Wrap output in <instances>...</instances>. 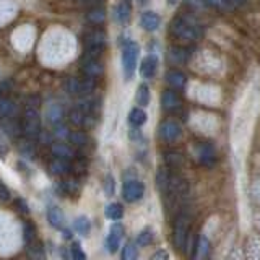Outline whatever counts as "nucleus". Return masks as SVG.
Listing matches in <instances>:
<instances>
[{"instance_id": "7", "label": "nucleus", "mask_w": 260, "mask_h": 260, "mask_svg": "<svg viewBox=\"0 0 260 260\" xmlns=\"http://www.w3.org/2000/svg\"><path fill=\"white\" fill-rule=\"evenodd\" d=\"M181 134H182V127L179 125V122H176L174 119L162 120L158 127V135L161 140L166 143H174L176 140H179Z\"/></svg>"}, {"instance_id": "25", "label": "nucleus", "mask_w": 260, "mask_h": 260, "mask_svg": "<svg viewBox=\"0 0 260 260\" xmlns=\"http://www.w3.org/2000/svg\"><path fill=\"white\" fill-rule=\"evenodd\" d=\"M69 142L73 146H85L89 142V138H88V135H86V132L83 128H78V130H72V132H70Z\"/></svg>"}, {"instance_id": "8", "label": "nucleus", "mask_w": 260, "mask_h": 260, "mask_svg": "<svg viewBox=\"0 0 260 260\" xmlns=\"http://www.w3.org/2000/svg\"><path fill=\"white\" fill-rule=\"evenodd\" d=\"M143 193H145V187L138 179H128V181L124 182V187H122V195L130 203L138 202L143 197Z\"/></svg>"}, {"instance_id": "28", "label": "nucleus", "mask_w": 260, "mask_h": 260, "mask_svg": "<svg viewBox=\"0 0 260 260\" xmlns=\"http://www.w3.org/2000/svg\"><path fill=\"white\" fill-rule=\"evenodd\" d=\"M51 137L54 138L55 142H65V140H69L70 130L65 127V125H62V122H60V124L54 125L52 132H51Z\"/></svg>"}, {"instance_id": "18", "label": "nucleus", "mask_w": 260, "mask_h": 260, "mask_svg": "<svg viewBox=\"0 0 260 260\" xmlns=\"http://www.w3.org/2000/svg\"><path fill=\"white\" fill-rule=\"evenodd\" d=\"M158 69V59L154 55H146L140 65V75L143 78H153Z\"/></svg>"}, {"instance_id": "27", "label": "nucleus", "mask_w": 260, "mask_h": 260, "mask_svg": "<svg viewBox=\"0 0 260 260\" xmlns=\"http://www.w3.org/2000/svg\"><path fill=\"white\" fill-rule=\"evenodd\" d=\"M15 112V103L7 98H0V119L12 117Z\"/></svg>"}, {"instance_id": "26", "label": "nucleus", "mask_w": 260, "mask_h": 260, "mask_svg": "<svg viewBox=\"0 0 260 260\" xmlns=\"http://www.w3.org/2000/svg\"><path fill=\"white\" fill-rule=\"evenodd\" d=\"M106 218L112 219V221H119V219L124 216V208H122L120 203H109L104 210Z\"/></svg>"}, {"instance_id": "34", "label": "nucleus", "mask_w": 260, "mask_h": 260, "mask_svg": "<svg viewBox=\"0 0 260 260\" xmlns=\"http://www.w3.org/2000/svg\"><path fill=\"white\" fill-rule=\"evenodd\" d=\"M165 159H166V162H168V166H169V168H177V166H181L182 162H184L182 154H181V153H176V151H169V153H166Z\"/></svg>"}, {"instance_id": "29", "label": "nucleus", "mask_w": 260, "mask_h": 260, "mask_svg": "<svg viewBox=\"0 0 260 260\" xmlns=\"http://www.w3.org/2000/svg\"><path fill=\"white\" fill-rule=\"evenodd\" d=\"M208 252H210V242L208 239L205 238V236H199V239H197V246H195V257H207L208 255Z\"/></svg>"}, {"instance_id": "24", "label": "nucleus", "mask_w": 260, "mask_h": 260, "mask_svg": "<svg viewBox=\"0 0 260 260\" xmlns=\"http://www.w3.org/2000/svg\"><path fill=\"white\" fill-rule=\"evenodd\" d=\"M128 122H130V125L132 127H142L145 122H146V114L142 108H134V109H130L128 112Z\"/></svg>"}, {"instance_id": "1", "label": "nucleus", "mask_w": 260, "mask_h": 260, "mask_svg": "<svg viewBox=\"0 0 260 260\" xmlns=\"http://www.w3.org/2000/svg\"><path fill=\"white\" fill-rule=\"evenodd\" d=\"M171 35L179 41L192 43V41H197L202 36V28L199 21L190 15L177 16L171 21Z\"/></svg>"}, {"instance_id": "17", "label": "nucleus", "mask_w": 260, "mask_h": 260, "mask_svg": "<svg viewBox=\"0 0 260 260\" xmlns=\"http://www.w3.org/2000/svg\"><path fill=\"white\" fill-rule=\"evenodd\" d=\"M187 81V77L181 70H176V69H171L166 72V83L173 88V89H182L184 85Z\"/></svg>"}, {"instance_id": "50", "label": "nucleus", "mask_w": 260, "mask_h": 260, "mask_svg": "<svg viewBox=\"0 0 260 260\" xmlns=\"http://www.w3.org/2000/svg\"><path fill=\"white\" fill-rule=\"evenodd\" d=\"M176 2H177V0H168V4H169V5H173V4H176Z\"/></svg>"}, {"instance_id": "45", "label": "nucleus", "mask_w": 260, "mask_h": 260, "mask_svg": "<svg viewBox=\"0 0 260 260\" xmlns=\"http://www.w3.org/2000/svg\"><path fill=\"white\" fill-rule=\"evenodd\" d=\"M0 199H2V200H8V199H10V192H8V189H7V187L2 182H0Z\"/></svg>"}, {"instance_id": "31", "label": "nucleus", "mask_w": 260, "mask_h": 260, "mask_svg": "<svg viewBox=\"0 0 260 260\" xmlns=\"http://www.w3.org/2000/svg\"><path fill=\"white\" fill-rule=\"evenodd\" d=\"M169 60L173 63H182L187 60V51L181 47H171L169 49Z\"/></svg>"}, {"instance_id": "40", "label": "nucleus", "mask_w": 260, "mask_h": 260, "mask_svg": "<svg viewBox=\"0 0 260 260\" xmlns=\"http://www.w3.org/2000/svg\"><path fill=\"white\" fill-rule=\"evenodd\" d=\"M26 247H28L29 255H32V257H44V250H43V247H41V244H38L36 241L28 244Z\"/></svg>"}, {"instance_id": "14", "label": "nucleus", "mask_w": 260, "mask_h": 260, "mask_svg": "<svg viewBox=\"0 0 260 260\" xmlns=\"http://www.w3.org/2000/svg\"><path fill=\"white\" fill-rule=\"evenodd\" d=\"M81 70H83L86 77L98 78L103 75L104 67L100 62V59H83V67H81Z\"/></svg>"}, {"instance_id": "41", "label": "nucleus", "mask_w": 260, "mask_h": 260, "mask_svg": "<svg viewBox=\"0 0 260 260\" xmlns=\"http://www.w3.org/2000/svg\"><path fill=\"white\" fill-rule=\"evenodd\" d=\"M187 7H190L192 10L199 12V10H203V8L207 7V2L205 0H185Z\"/></svg>"}, {"instance_id": "48", "label": "nucleus", "mask_w": 260, "mask_h": 260, "mask_svg": "<svg viewBox=\"0 0 260 260\" xmlns=\"http://www.w3.org/2000/svg\"><path fill=\"white\" fill-rule=\"evenodd\" d=\"M230 2L236 7V5H239V4H242V0H230Z\"/></svg>"}, {"instance_id": "35", "label": "nucleus", "mask_w": 260, "mask_h": 260, "mask_svg": "<svg viewBox=\"0 0 260 260\" xmlns=\"http://www.w3.org/2000/svg\"><path fill=\"white\" fill-rule=\"evenodd\" d=\"M122 258L124 260H135L137 258V244L134 241H128L124 246V250H122Z\"/></svg>"}, {"instance_id": "6", "label": "nucleus", "mask_w": 260, "mask_h": 260, "mask_svg": "<svg viewBox=\"0 0 260 260\" xmlns=\"http://www.w3.org/2000/svg\"><path fill=\"white\" fill-rule=\"evenodd\" d=\"M189 241V219L184 215H179L174 221V231H173V242L177 250H184Z\"/></svg>"}, {"instance_id": "9", "label": "nucleus", "mask_w": 260, "mask_h": 260, "mask_svg": "<svg viewBox=\"0 0 260 260\" xmlns=\"http://www.w3.org/2000/svg\"><path fill=\"white\" fill-rule=\"evenodd\" d=\"M69 120L72 125H75L77 128H89L94 125V116L89 112H85L80 108H73L69 112Z\"/></svg>"}, {"instance_id": "4", "label": "nucleus", "mask_w": 260, "mask_h": 260, "mask_svg": "<svg viewBox=\"0 0 260 260\" xmlns=\"http://www.w3.org/2000/svg\"><path fill=\"white\" fill-rule=\"evenodd\" d=\"M138 54H140V47L135 41H127L122 49V69H124L125 80H130L134 77L135 69H137V60Z\"/></svg>"}, {"instance_id": "39", "label": "nucleus", "mask_w": 260, "mask_h": 260, "mask_svg": "<svg viewBox=\"0 0 260 260\" xmlns=\"http://www.w3.org/2000/svg\"><path fill=\"white\" fill-rule=\"evenodd\" d=\"M70 255L72 258H75V260H85L86 258V254L83 250H81L80 247V244L78 242H73L72 244V247H70Z\"/></svg>"}, {"instance_id": "3", "label": "nucleus", "mask_w": 260, "mask_h": 260, "mask_svg": "<svg viewBox=\"0 0 260 260\" xmlns=\"http://www.w3.org/2000/svg\"><path fill=\"white\" fill-rule=\"evenodd\" d=\"M20 128L24 137L28 138H38L41 134V116L39 111L35 108V106H28L23 112L21 117V124Z\"/></svg>"}, {"instance_id": "49", "label": "nucleus", "mask_w": 260, "mask_h": 260, "mask_svg": "<svg viewBox=\"0 0 260 260\" xmlns=\"http://www.w3.org/2000/svg\"><path fill=\"white\" fill-rule=\"evenodd\" d=\"M146 2H150V0H137V4H138V5H145Z\"/></svg>"}, {"instance_id": "20", "label": "nucleus", "mask_w": 260, "mask_h": 260, "mask_svg": "<svg viewBox=\"0 0 260 260\" xmlns=\"http://www.w3.org/2000/svg\"><path fill=\"white\" fill-rule=\"evenodd\" d=\"M47 221L52 228H55V230H60V228L63 226V223H65L63 211L59 207H55V205L49 207L47 208Z\"/></svg>"}, {"instance_id": "22", "label": "nucleus", "mask_w": 260, "mask_h": 260, "mask_svg": "<svg viewBox=\"0 0 260 260\" xmlns=\"http://www.w3.org/2000/svg\"><path fill=\"white\" fill-rule=\"evenodd\" d=\"M86 20L98 26V24H103L104 20H106V10L103 7H93L91 10H88L86 13Z\"/></svg>"}, {"instance_id": "44", "label": "nucleus", "mask_w": 260, "mask_h": 260, "mask_svg": "<svg viewBox=\"0 0 260 260\" xmlns=\"http://www.w3.org/2000/svg\"><path fill=\"white\" fill-rule=\"evenodd\" d=\"M158 258L168 260L169 258V254H168L166 250H158V252H154V254L151 255V260H158Z\"/></svg>"}, {"instance_id": "43", "label": "nucleus", "mask_w": 260, "mask_h": 260, "mask_svg": "<svg viewBox=\"0 0 260 260\" xmlns=\"http://www.w3.org/2000/svg\"><path fill=\"white\" fill-rule=\"evenodd\" d=\"M16 207H18V210L21 211V213H24V215H28L29 213V207H28V203H26V200H23V199H16Z\"/></svg>"}, {"instance_id": "51", "label": "nucleus", "mask_w": 260, "mask_h": 260, "mask_svg": "<svg viewBox=\"0 0 260 260\" xmlns=\"http://www.w3.org/2000/svg\"><path fill=\"white\" fill-rule=\"evenodd\" d=\"M81 2H85V4H89V2H94V0H81Z\"/></svg>"}, {"instance_id": "10", "label": "nucleus", "mask_w": 260, "mask_h": 260, "mask_svg": "<svg viewBox=\"0 0 260 260\" xmlns=\"http://www.w3.org/2000/svg\"><path fill=\"white\" fill-rule=\"evenodd\" d=\"M124 233H125L124 226H122L120 223H114L111 226L108 238H106V249H108L111 254L117 252V249L120 246V241H122V238H124Z\"/></svg>"}, {"instance_id": "15", "label": "nucleus", "mask_w": 260, "mask_h": 260, "mask_svg": "<svg viewBox=\"0 0 260 260\" xmlns=\"http://www.w3.org/2000/svg\"><path fill=\"white\" fill-rule=\"evenodd\" d=\"M63 116H65V111L59 103H51L46 108V117L49 124H52V125L60 124Z\"/></svg>"}, {"instance_id": "21", "label": "nucleus", "mask_w": 260, "mask_h": 260, "mask_svg": "<svg viewBox=\"0 0 260 260\" xmlns=\"http://www.w3.org/2000/svg\"><path fill=\"white\" fill-rule=\"evenodd\" d=\"M130 13H132V5L127 0H120L117 4L116 10H114V15H116V20L120 24H127L130 20Z\"/></svg>"}, {"instance_id": "33", "label": "nucleus", "mask_w": 260, "mask_h": 260, "mask_svg": "<svg viewBox=\"0 0 260 260\" xmlns=\"http://www.w3.org/2000/svg\"><path fill=\"white\" fill-rule=\"evenodd\" d=\"M153 239H154V234H153V231L150 230V228H145V230L138 234V238H137V244L138 246H150V244L153 242Z\"/></svg>"}, {"instance_id": "37", "label": "nucleus", "mask_w": 260, "mask_h": 260, "mask_svg": "<svg viewBox=\"0 0 260 260\" xmlns=\"http://www.w3.org/2000/svg\"><path fill=\"white\" fill-rule=\"evenodd\" d=\"M23 230H24V242H26V246L36 241V228H35V224L29 223V221L24 223Z\"/></svg>"}, {"instance_id": "12", "label": "nucleus", "mask_w": 260, "mask_h": 260, "mask_svg": "<svg viewBox=\"0 0 260 260\" xmlns=\"http://www.w3.org/2000/svg\"><path fill=\"white\" fill-rule=\"evenodd\" d=\"M159 24H161V18H159V15L156 12L146 10V12H143L140 15V26L145 31H148V32L156 31L159 28Z\"/></svg>"}, {"instance_id": "2", "label": "nucleus", "mask_w": 260, "mask_h": 260, "mask_svg": "<svg viewBox=\"0 0 260 260\" xmlns=\"http://www.w3.org/2000/svg\"><path fill=\"white\" fill-rule=\"evenodd\" d=\"M106 32L101 29H93L85 35V55L83 59H100L104 47H106Z\"/></svg>"}, {"instance_id": "19", "label": "nucleus", "mask_w": 260, "mask_h": 260, "mask_svg": "<svg viewBox=\"0 0 260 260\" xmlns=\"http://www.w3.org/2000/svg\"><path fill=\"white\" fill-rule=\"evenodd\" d=\"M49 169H51V173L54 176H67L72 169V165L69 159H63V158H55L51 161V165H49Z\"/></svg>"}, {"instance_id": "46", "label": "nucleus", "mask_w": 260, "mask_h": 260, "mask_svg": "<svg viewBox=\"0 0 260 260\" xmlns=\"http://www.w3.org/2000/svg\"><path fill=\"white\" fill-rule=\"evenodd\" d=\"M7 153H8V146L2 138H0V156H5Z\"/></svg>"}, {"instance_id": "42", "label": "nucleus", "mask_w": 260, "mask_h": 260, "mask_svg": "<svg viewBox=\"0 0 260 260\" xmlns=\"http://www.w3.org/2000/svg\"><path fill=\"white\" fill-rule=\"evenodd\" d=\"M114 177L112 176H108L106 177V182H104V192L108 193V195H112L114 193Z\"/></svg>"}, {"instance_id": "32", "label": "nucleus", "mask_w": 260, "mask_h": 260, "mask_svg": "<svg viewBox=\"0 0 260 260\" xmlns=\"http://www.w3.org/2000/svg\"><path fill=\"white\" fill-rule=\"evenodd\" d=\"M73 226H75V230L80 233V234H83L86 236L89 233V230H91V221L86 218V216H78L75 219V223H73Z\"/></svg>"}, {"instance_id": "13", "label": "nucleus", "mask_w": 260, "mask_h": 260, "mask_svg": "<svg viewBox=\"0 0 260 260\" xmlns=\"http://www.w3.org/2000/svg\"><path fill=\"white\" fill-rule=\"evenodd\" d=\"M51 151H52V154L55 158H63V159H69V161H72V159H75V150L72 148L70 145H67L65 142H55V143H52L51 145Z\"/></svg>"}, {"instance_id": "36", "label": "nucleus", "mask_w": 260, "mask_h": 260, "mask_svg": "<svg viewBox=\"0 0 260 260\" xmlns=\"http://www.w3.org/2000/svg\"><path fill=\"white\" fill-rule=\"evenodd\" d=\"M205 2H207L208 7H213L219 12H228V10H231V8L234 7L230 0H205Z\"/></svg>"}, {"instance_id": "38", "label": "nucleus", "mask_w": 260, "mask_h": 260, "mask_svg": "<svg viewBox=\"0 0 260 260\" xmlns=\"http://www.w3.org/2000/svg\"><path fill=\"white\" fill-rule=\"evenodd\" d=\"M62 189H63L65 193L73 195V193H77V192H78L80 184H78L77 179H67V181H63V182H62Z\"/></svg>"}, {"instance_id": "23", "label": "nucleus", "mask_w": 260, "mask_h": 260, "mask_svg": "<svg viewBox=\"0 0 260 260\" xmlns=\"http://www.w3.org/2000/svg\"><path fill=\"white\" fill-rule=\"evenodd\" d=\"M171 177H173V176L169 174L168 168H159L158 174H156V185H158V189H159L162 193H166V192L169 190Z\"/></svg>"}, {"instance_id": "11", "label": "nucleus", "mask_w": 260, "mask_h": 260, "mask_svg": "<svg viewBox=\"0 0 260 260\" xmlns=\"http://www.w3.org/2000/svg\"><path fill=\"white\" fill-rule=\"evenodd\" d=\"M197 158L200 165L211 168L216 162V150L211 143H200L197 146Z\"/></svg>"}, {"instance_id": "52", "label": "nucleus", "mask_w": 260, "mask_h": 260, "mask_svg": "<svg viewBox=\"0 0 260 260\" xmlns=\"http://www.w3.org/2000/svg\"><path fill=\"white\" fill-rule=\"evenodd\" d=\"M0 98H2V88H0Z\"/></svg>"}, {"instance_id": "5", "label": "nucleus", "mask_w": 260, "mask_h": 260, "mask_svg": "<svg viewBox=\"0 0 260 260\" xmlns=\"http://www.w3.org/2000/svg\"><path fill=\"white\" fill-rule=\"evenodd\" d=\"M94 86H96V81L91 77H86V78L70 77V78L65 80V89H67V93L72 94V96L91 94L94 91Z\"/></svg>"}, {"instance_id": "30", "label": "nucleus", "mask_w": 260, "mask_h": 260, "mask_svg": "<svg viewBox=\"0 0 260 260\" xmlns=\"http://www.w3.org/2000/svg\"><path fill=\"white\" fill-rule=\"evenodd\" d=\"M137 104L138 106H148L150 103V88L146 83H142L138 86V91H137Z\"/></svg>"}, {"instance_id": "16", "label": "nucleus", "mask_w": 260, "mask_h": 260, "mask_svg": "<svg viewBox=\"0 0 260 260\" xmlns=\"http://www.w3.org/2000/svg\"><path fill=\"white\" fill-rule=\"evenodd\" d=\"M162 108L169 112L177 111L181 108V98H179V94L174 89H166V91L162 93Z\"/></svg>"}, {"instance_id": "47", "label": "nucleus", "mask_w": 260, "mask_h": 260, "mask_svg": "<svg viewBox=\"0 0 260 260\" xmlns=\"http://www.w3.org/2000/svg\"><path fill=\"white\" fill-rule=\"evenodd\" d=\"M63 238L70 239V238H72V233H70V231H63Z\"/></svg>"}]
</instances>
